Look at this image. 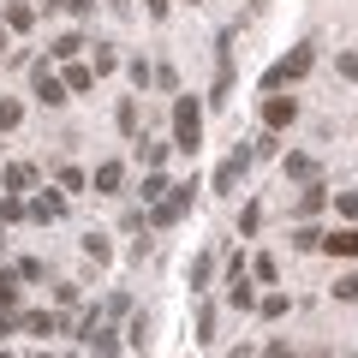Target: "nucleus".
<instances>
[{
  "label": "nucleus",
  "mask_w": 358,
  "mask_h": 358,
  "mask_svg": "<svg viewBox=\"0 0 358 358\" xmlns=\"http://www.w3.org/2000/svg\"><path fill=\"white\" fill-rule=\"evenodd\" d=\"M60 192H84V173L78 167H60Z\"/></svg>",
  "instance_id": "35"
},
{
  "label": "nucleus",
  "mask_w": 358,
  "mask_h": 358,
  "mask_svg": "<svg viewBox=\"0 0 358 358\" xmlns=\"http://www.w3.org/2000/svg\"><path fill=\"white\" fill-rule=\"evenodd\" d=\"M245 167H251V150H233L227 162L215 167V179H209V192H233V185H239V173Z\"/></svg>",
  "instance_id": "5"
},
{
  "label": "nucleus",
  "mask_w": 358,
  "mask_h": 358,
  "mask_svg": "<svg viewBox=\"0 0 358 358\" xmlns=\"http://www.w3.org/2000/svg\"><path fill=\"white\" fill-rule=\"evenodd\" d=\"M293 120H299V102H293V96H268V102H263V126H268V131H287Z\"/></svg>",
  "instance_id": "6"
},
{
  "label": "nucleus",
  "mask_w": 358,
  "mask_h": 358,
  "mask_svg": "<svg viewBox=\"0 0 358 358\" xmlns=\"http://www.w3.org/2000/svg\"><path fill=\"white\" fill-rule=\"evenodd\" d=\"M30 90H36V102H42V108H60V102H72L66 78H54V72H48V60H36V66H30Z\"/></svg>",
  "instance_id": "3"
},
{
  "label": "nucleus",
  "mask_w": 358,
  "mask_h": 358,
  "mask_svg": "<svg viewBox=\"0 0 358 358\" xmlns=\"http://www.w3.org/2000/svg\"><path fill=\"white\" fill-rule=\"evenodd\" d=\"M233 358H251V352H245V346H239V352H233Z\"/></svg>",
  "instance_id": "41"
},
{
  "label": "nucleus",
  "mask_w": 358,
  "mask_h": 358,
  "mask_svg": "<svg viewBox=\"0 0 358 358\" xmlns=\"http://www.w3.org/2000/svg\"><path fill=\"white\" fill-rule=\"evenodd\" d=\"M257 227H263V209H257V203H245V215H239V233H257Z\"/></svg>",
  "instance_id": "34"
},
{
  "label": "nucleus",
  "mask_w": 358,
  "mask_h": 358,
  "mask_svg": "<svg viewBox=\"0 0 358 358\" xmlns=\"http://www.w3.org/2000/svg\"><path fill=\"white\" fill-rule=\"evenodd\" d=\"M102 6H108L114 18H131V0H102Z\"/></svg>",
  "instance_id": "38"
},
{
  "label": "nucleus",
  "mask_w": 358,
  "mask_h": 358,
  "mask_svg": "<svg viewBox=\"0 0 358 358\" xmlns=\"http://www.w3.org/2000/svg\"><path fill=\"white\" fill-rule=\"evenodd\" d=\"M60 6H66L72 18H90V13H96V0H60Z\"/></svg>",
  "instance_id": "36"
},
{
  "label": "nucleus",
  "mask_w": 358,
  "mask_h": 358,
  "mask_svg": "<svg viewBox=\"0 0 358 358\" xmlns=\"http://www.w3.org/2000/svg\"><path fill=\"white\" fill-rule=\"evenodd\" d=\"M322 203H329V192H322V185H305V192H299V203H293V215H317Z\"/></svg>",
  "instance_id": "16"
},
{
  "label": "nucleus",
  "mask_w": 358,
  "mask_h": 358,
  "mask_svg": "<svg viewBox=\"0 0 358 358\" xmlns=\"http://www.w3.org/2000/svg\"><path fill=\"white\" fill-rule=\"evenodd\" d=\"M167 150H173V143H150V138H138V155H143V167H162V162H167Z\"/></svg>",
  "instance_id": "19"
},
{
  "label": "nucleus",
  "mask_w": 358,
  "mask_h": 358,
  "mask_svg": "<svg viewBox=\"0 0 358 358\" xmlns=\"http://www.w3.org/2000/svg\"><path fill=\"white\" fill-rule=\"evenodd\" d=\"M227 299H233V310H251L257 305V293H251V281H245V263L233 257V268H227Z\"/></svg>",
  "instance_id": "7"
},
{
  "label": "nucleus",
  "mask_w": 358,
  "mask_h": 358,
  "mask_svg": "<svg viewBox=\"0 0 358 358\" xmlns=\"http://www.w3.org/2000/svg\"><path fill=\"white\" fill-rule=\"evenodd\" d=\"M310 66H317V48H310V42H299L293 54H287V60H275L263 72V90H281V84H299V78L310 72Z\"/></svg>",
  "instance_id": "2"
},
{
  "label": "nucleus",
  "mask_w": 358,
  "mask_h": 358,
  "mask_svg": "<svg viewBox=\"0 0 358 358\" xmlns=\"http://www.w3.org/2000/svg\"><path fill=\"white\" fill-rule=\"evenodd\" d=\"M18 310V268H0V317Z\"/></svg>",
  "instance_id": "14"
},
{
  "label": "nucleus",
  "mask_w": 358,
  "mask_h": 358,
  "mask_svg": "<svg viewBox=\"0 0 358 358\" xmlns=\"http://www.w3.org/2000/svg\"><path fill=\"white\" fill-rule=\"evenodd\" d=\"M90 66H96V78H108L120 66V54H114V42H96V54H90Z\"/></svg>",
  "instance_id": "17"
},
{
  "label": "nucleus",
  "mask_w": 358,
  "mask_h": 358,
  "mask_svg": "<svg viewBox=\"0 0 358 358\" xmlns=\"http://www.w3.org/2000/svg\"><path fill=\"white\" fill-rule=\"evenodd\" d=\"M0 185H6V197L30 192V185H36V167H30V162H13V167H6V173H0Z\"/></svg>",
  "instance_id": "8"
},
{
  "label": "nucleus",
  "mask_w": 358,
  "mask_h": 358,
  "mask_svg": "<svg viewBox=\"0 0 358 358\" xmlns=\"http://www.w3.org/2000/svg\"><path fill=\"white\" fill-rule=\"evenodd\" d=\"M24 215H30L24 197H0V221H24Z\"/></svg>",
  "instance_id": "25"
},
{
  "label": "nucleus",
  "mask_w": 358,
  "mask_h": 358,
  "mask_svg": "<svg viewBox=\"0 0 358 358\" xmlns=\"http://www.w3.org/2000/svg\"><path fill=\"white\" fill-rule=\"evenodd\" d=\"M42 275H48V263H36V257H24V263H18V281H42Z\"/></svg>",
  "instance_id": "30"
},
{
  "label": "nucleus",
  "mask_w": 358,
  "mask_h": 358,
  "mask_svg": "<svg viewBox=\"0 0 358 358\" xmlns=\"http://www.w3.org/2000/svg\"><path fill=\"white\" fill-rule=\"evenodd\" d=\"M143 6H150V18H167V6H173V0H143Z\"/></svg>",
  "instance_id": "39"
},
{
  "label": "nucleus",
  "mask_w": 358,
  "mask_h": 358,
  "mask_svg": "<svg viewBox=\"0 0 358 358\" xmlns=\"http://www.w3.org/2000/svg\"><path fill=\"white\" fill-rule=\"evenodd\" d=\"M322 239H329V233H317V227H293V251H317Z\"/></svg>",
  "instance_id": "23"
},
{
  "label": "nucleus",
  "mask_w": 358,
  "mask_h": 358,
  "mask_svg": "<svg viewBox=\"0 0 358 358\" xmlns=\"http://www.w3.org/2000/svg\"><path fill=\"white\" fill-rule=\"evenodd\" d=\"M126 341H131V346H143V341H150V317H131V329H126Z\"/></svg>",
  "instance_id": "33"
},
{
  "label": "nucleus",
  "mask_w": 358,
  "mask_h": 358,
  "mask_svg": "<svg viewBox=\"0 0 358 358\" xmlns=\"http://www.w3.org/2000/svg\"><path fill=\"white\" fill-rule=\"evenodd\" d=\"M209 334H215V310L197 305V341H209Z\"/></svg>",
  "instance_id": "31"
},
{
  "label": "nucleus",
  "mask_w": 358,
  "mask_h": 358,
  "mask_svg": "<svg viewBox=\"0 0 358 358\" xmlns=\"http://www.w3.org/2000/svg\"><path fill=\"white\" fill-rule=\"evenodd\" d=\"M6 6H13V0H6Z\"/></svg>",
  "instance_id": "44"
},
{
  "label": "nucleus",
  "mask_w": 358,
  "mask_h": 358,
  "mask_svg": "<svg viewBox=\"0 0 358 358\" xmlns=\"http://www.w3.org/2000/svg\"><path fill=\"white\" fill-rule=\"evenodd\" d=\"M126 72H131V84H138V90H143V84H155V66H143V60H131Z\"/></svg>",
  "instance_id": "32"
},
{
  "label": "nucleus",
  "mask_w": 358,
  "mask_h": 358,
  "mask_svg": "<svg viewBox=\"0 0 358 358\" xmlns=\"http://www.w3.org/2000/svg\"><path fill=\"white\" fill-rule=\"evenodd\" d=\"M197 143H203V108H197V96H179L173 102V150L197 155Z\"/></svg>",
  "instance_id": "1"
},
{
  "label": "nucleus",
  "mask_w": 358,
  "mask_h": 358,
  "mask_svg": "<svg viewBox=\"0 0 358 358\" xmlns=\"http://www.w3.org/2000/svg\"><path fill=\"white\" fill-rule=\"evenodd\" d=\"M334 72H341V78H358V54H341V60H334Z\"/></svg>",
  "instance_id": "37"
},
{
  "label": "nucleus",
  "mask_w": 358,
  "mask_h": 358,
  "mask_svg": "<svg viewBox=\"0 0 358 358\" xmlns=\"http://www.w3.org/2000/svg\"><path fill=\"white\" fill-rule=\"evenodd\" d=\"M18 120H24V108H18V102H13V96H0V131H13V126H18Z\"/></svg>",
  "instance_id": "24"
},
{
  "label": "nucleus",
  "mask_w": 358,
  "mask_h": 358,
  "mask_svg": "<svg viewBox=\"0 0 358 358\" xmlns=\"http://www.w3.org/2000/svg\"><path fill=\"white\" fill-rule=\"evenodd\" d=\"M334 209H341L346 221H358V185H352V192H341V197H334Z\"/></svg>",
  "instance_id": "29"
},
{
  "label": "nucleus",
  "mask_w": 358,
  "mask_h": 358,
  "mask_svg": "<svg viewBox=\"0 0 358 358\" xmlns=\"http://www.w3.org/2000/svg\"><path fill=\"white\" fill-rule=\"evenodd\" d=\"M257 310H263L268 322H275V317H287V293H268V299H257Z\"/></svg>",
  "instance_id": "26"
},
{
  "label": "nucleus",
  "mask_w": 358,
  "mask_h": 358,
  "mask_svg": "<svg viewBox=\"0 0 358 358\" xmlns=\"http://www.w3.org/2000/svg\"><path fill=\"white\" fill-rule=\"evenodd\" d=\"M322 251L329 257H358V227H334L329 239H322Z\"/></svg>",
  "instance_id": "9"
},
{
  "label": "nucleus",
  "mask_w": 358,
  "mask_h": 358,
  "mask_svg": "<svg viewBox=\"0 0 358 358\" xmlns=\"http://www.w3.org/2000/svg\"><path fill=\"white\" fill-rule=\"evenodd\" d=\"M120 131H126V138H131V131H138V102H131V96H126V102H120Z\"/></svg>",
  "instance_id": "27"
},
{
  "label": "nucleus",
  "mask_w": 358,
  "mask_h": 358,
  "mask_svg": "<svg viewBox=\"0 0 358 358\" xmlns=\"http://www.w3.org/2000/svg\"><path fill=\"white\" fill-rule=\"evenodd\" d=\"M192 197H197V179H192V185H173V197H167V203L155 209L150 221H155V227H173V221L185 215V209H192Z\"/></svg>",
  "instance_id": "4"
},
{
  "label": "nucleus",
  "mask_w": 358,
  "mask_h": 358,
  "mask_svg": "<svg viewBox=\"0 0 358 358\" xmlns=\"http://www.w3.org/2000/svg\"><path fill=\"white\" fill-rule=\"evenodd\" d=\"M334 299H341V305H358V275H341V281H334Z\"/></svg>",
  "instance_id": "28"
},
{
  "label": "nucleus",
  "mask_w": 358,
  "mask_h": 358,
  "mask_svg": "<svg viewBox=\"0 0 358 358\" xmlns=\"http://www.w3.org/2000/svg\"><path fill=\"white\" fill-rule=\"evenodd\" d=\"M263 358H293V352H287L281 341H268V346H263Z\"/></svg>",
  "instance_id": "40"
},
{
  "label": "nucleus",
  "mask_w": 358,
  "mask_h": 358,
  "mask_svg": "<svg viewBox=\"0 0 358 358\" xmlns=\"http://www.w3.org/2000/svg\"><path fill=\"white\" fill-rule=\"evenodd\" d=\"M0 358H13V352H0Z\"/></svg>",
  "instance_id": "43"
},
{
  "label": "nucleus",
  "mask_w": 358,
  "mask_h": 358,
  "mask_svg": "<svg viewBox=\"0 0 358 358\" xmlns=\"http://www.w3.org/2000/svg\"><path fill=\"white\" fill-rule=\"evenodd\" d=\"M209 275H215V251L192 257V287H209Z\"/></svg>",
  "instance_id": "20"
},
{
  "label": "nucleus",
  "mask_w": 358,
  "mask_h": 358,
  "mask_svg": "<svg viewBox=\"0 0 358 358\" xmlns=\"http://www.w3.org/2000/svg\"><path fill=\"white\" fill-rule=\"evenodd\" d=\"M0 233H6V221H0Z\"/></svg>",
  "instance_id": "42"
},
{
  "label": "nucleus",
  "mask_w": 358,
  "mask_h": 358,
  "mask_svg": "<svg viewBox=\"0 0 358 358\" xmlns=\"http://www.w3.org/2000/svg\"><path fill=\"white\" fill-rule=\"evenodd\" d=\"M90 84H96V66H66V90H90Z\"/></svg>",
  "instance_id": "18"
},
{
  "label": "nucleus",
  "mask_w": 358,
  "mask_h": 358,
  "mask_svg": "<svg viewBox=\"0 0 358 358\" xmlns=\"http://www.w3.org/2000/svg\"><path fill=\"white\" fill-rule=\"evenodd\" d=\"M120 179H126V167H120V162H102L96 173H90V185H96L102 197H114V192H120Z\"/></svg>",
  "instance_id": "10"
},
{
  "label": "nucleus",
  "mask_w": 358,
  "mask_h": 358,
  "mask_svg": "<svg viewBox=\"0 0 358 358\" xmlns=\"http://www.w3.org/2000/svg\"><path fill=\"white\" fill-rule=\"evenodd\" d=\"M84 48H90V42L78 36V30H66V36H54V60H66V66H72V60H78Z\"/></svg>",
  "instance_id": "15"
},
{
  "label": "nucleus",
  "mask_w": 358,
  "mask_h": 358,
  "mask_svg": "<svg viewBox=\"0 0 358 358\" xmlns=\"http://www.w3.org/2000/svg\"><path fill=\"white\" fill-rule=\"evenodd\" d=\"M18 322H24L30 334H42V341H48V334H60V329H66V322L54 317V310H24V317H18Z\"/></svg>",
  "instance_id": "11"
},
{
  "label": "nucleus",
  "mask_w": 358,
  "mask_h": 358,
  "mask_svg": "<svg viewBox=\"0 0 358 358\" xmlns=\"http://www.w3.org/2000/svg\"><path fill=\"white\" fill-rule=\"evenodd\" d=\"M192 6H197V0H192Z\"/></svg>",
  "instance_id": "45"
},
{
  "label": "nucleus",
  "mask_w": 358,
  "mask_h": 358,
  "mask_svg": "<svg viewBox=\"0 0 358 358\" xmlns=\"http://www.w3.org/2000/svg\"><path fill=\"white\" fill-rule=\"evenodd\" d=\"M281 173H287V179H299V185H317V155H287Z\"/></svg>",
  "instance_id": "13"
},
{
  "label": "nucleus",
  "mask_w": 358,
  "mask_h": 358,
  "mask_svg": "<svg viewBox=\"0 0 358 358\" xmlns=\"http://www.w3.org/2000/svg\"><path fill=\"white\" fill-rule=\"evenodd\" d=\"M84 251L96 257V263H108V257H114V245H108V233H84Z\"/></svg>",
  "instance_id": "21"
},
{
  "label": "nucleus",
  "mask_w": 358,
  "mask_h": 358,
  "mask_svg": "<svg viewBox=\"0 0 358 358\" xmlns=\"http://www.w3.org/2000/svg\"><path fill=\"white\" fill-rule=\"evenodd\" d=\"M6 24H13V30H30V24H36V13H30L24 0H13V6H6Z\"/></svg>",
  "instance_id": "22"
},
{
  "label": "nucleus",
  "mask_w": 358,
  "mask_h": 358,
  "mask_svg": "<svg viewBox=\"0 0 358 358\" xmlns=\"http://www.w3.org/2000/svg\"><path fill=\"white\" fill-rule=\"evenodd\" d=\"M66 215V197L60 192H42L36 203H30V221H60Z\"/></svg>",
  "instance_id": "12"
}]
</instances>
